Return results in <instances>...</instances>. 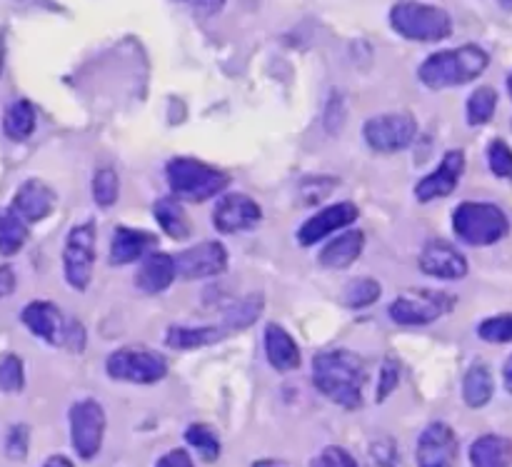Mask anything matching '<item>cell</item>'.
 Returning a JSON list of instances; mask_svg holds the SVG:
<instances>
[{
	"instance_id": "obj_41",
	"label": "cell",
	"mask_w": 512,
	"mask_h": 467,
	"mask_svg": "<svg viewBox=\"0 0 512 467\" xmlns=\"http://www.w3.org/2000/svg\"><path fill=\"white\" fill-rule=\"evenodd\" d=\"M63 348L80 353L85 348V330L78 320H68V333H65V345Z\"/></svg>"
},
{
	"instance_id": "obj_30",
	"label": "cell",
	"mask_w": 512,
	"mask_h": 467,
	"mask_svg": "<svg viewBox=\"0 0 512 467\" xmlns=\"http://www.w3.org/2000/svg\"><path fill=\"white\" fill-rule=\"evenodd\" d=\"M185 440H188L190 448L198 450V455L205 460V463H215V460L220 458V440L210 425H203V423L190 425V428L185 430Z\"/></svg>"
},
{
	"instance_id": "obj_18",
	"label": "cell",
	"mask_w": 512,
	"mask_h": 467,
	"mask_svg": "<svg viewBox=\"0 0 512 467\" xmlns=\"http://www.w3.org/2000/svg\"><path fill=\"white\" fill-rule=\"evenodd\" d=\"M55 208V193L48 183L33 178L25 180L13 198V210L25 220V223H38L48 218Z\"/></svg>"
},
{
	"instance_id": "obj_9",
	"label": "cell",
	"mask_w": 512,
	"mask_h": 467,
	"mask_svg": "<svg viewBox=\"0 0 512 467\" xmlns=\"http://www.w3.org/2000/svg\"><path fill=\"white\" fill-rule=\"evenodd\" d=\"M415 133H418V120L410 113H385L375 115L365 123L363 135L368 140L370 148L375 153H398L413 143Z\"/></svg>"
},
{
	"instance_id": "obj_10",
	"label": "cell",
	"mask_w": 512,
	"mask_h": 467,
	"mask_svg": "<svg viewBox=\"0 0 512 467\" xmlns=\"http://www.w3.org/2000/svg\"><path fill=\"white\" fill-rule=\"evenodd\" d=\"M105 410L95 400H80L70 408V438L75 453L83 460H93L103 448Z\"/></svg>"
},
{
	"instance_id": "obj_32",
	"label": "cell",
	"mask_w": 512,
	"mask_h": 467,
	"mask_svg": "<svg viewBox=\"0 0 512 467\" xmlns=\"http://www.w3.org/2000/svg\"><path fill=\"white\" fill-rule=\"evenodd\" d=\"M378 298H380V283L373 278L353 280V283H348V288H345L343 293V303L353 310L368 308V305H373Z\"/></svg>"
},
{
	"instance_id": "obj_26",
	"label": "cell",
	"mask_w": 512,
	"mask_h": 467,
	"mask_svg": "<svg viewBox=\"0 0 512 467\" xmlns=\"http://www.w3.org/2000/svg\"><path fill=\"white\" fill-rule=\"evenodd\" d=\"M35 130V108L28 100H15L13 105H8L3 115V133L8 135L15 143H23L33 135Z\"/></svg>"
},
{
	"instance_id": "obj_15",
	"label": "cell",
	"mask_w": 512,
	"mask_h": 467,
	"mask_svg": "<svg viewBox=\"0 0 512 467\" xmlns=\"http://www.w3.org/2000/svg\"><path fill=\"white\" fill-rule=\"evenodd\" d=\"M358 208H355L353 203H335L330 205V208H323L318 210V213L313 215V218H308L303 223V228L298 230V240L300 245H315L318 240L328 238L330 233H338V230L348 228V225H353L355 220H358Z\"/></svg>"
},
{
	"instance_id": "obj_5",
	"label": "cell",
	"mask_w": 512,
	"mask_h": 467,
	"mask_svg": "<svg viewBox=\"0 0 512 467\" xmlns=\"http://www.w3.org/2000/svg\"><path fill=\"white\" fill-rule=\"evenodd\" d=\"M453 230L463 243L485 248L495 245L510 233V220L493 203H460L453 213Z\"/></svg>"
},
{
	"instance_id": "obj_4",
	"label": "cell",
	"mask_w": 512,
	"mask_h": 467,
	"mask_svg": "<svg viewBox=\"0 0 512 467\" xmlns=\"http://www.w3.org/2000/svg\"><path fill=\"white\" fill-rule=\"evenodd\" d=\"M175 198L188 203H205L228 188L230 178L223 170L195 158H173L165 168Z\"/></svg>"
},
{
	"instance_id": "obj_20",
	"label": "cell",
	"mask_w": 512,
	"mask_h": 467,
	"mask_svg": "<svg viewBox=\"0 0 512 467\" xmlns=\"http://www.w3.org/2000/svg\"><path fill=\"white\" fill-rule=\"evenodd\" d=\"M175 278H178V268H175L173 255L150 253L145 255L135 273V288L143 290L145 295H158L168 290Z\"/></svg>"
},
{
	"instance_id": "obj_23",
	"label": "cell",
	"mask_w": 512,
	"mask_h": 467,
	"mask_svg": "<svg viewBox=\"0 0 512 467\" xmlns=\"http://www.w3.org/2000/svg\"><path fill=\"white\" fill-rule=\"evenodd\" d=\"M473 467H510L512 465V440L503 435H483L470 448Z\"/></svg>"
},
{
	"instance_id": "obj_14",
	"label": "cell",
	"mask_w": 512,
	"mask_h": 467,
	"mask_svg": "<svg viewBox=\"0 0 512 467\" xmlns=\"http://www.w3.org/2000/svg\"><path fill=\"white\" fill-rule=\"evenodd\" d=\"M465 173V153L463 150H448L443 158V163L433 170L430 175H425L418 185H415V195H418L420 203H430V200L448 198L450 193H455L460 178Z\"/></svg>"
},
{
	"instance_id": "obj_49",
	"label": "cell",
	"mask_w": 512,
	"mask_h": 467,
	"mask_svg": "<svg viewBox=\"0 0 512 467\" xmlns=\"http://www.w3.org/2000/svg\"><path fill=\"white\" fill-rule=\"evenodd\" d=\"M3 58H5V55H3V40H0V73H3Z\"/></svg>"
},
{
	"instance_id": "obj_19",
	"label": "cell",
	"mask_w": 512,
	"mask_h": 467,
	"mask_svg": "<svg viewBox=\"0 0 512 467\" xmlns=\"http://www.w3.org/2000/svg\"><path fill=\"white\" fill-rule=\"evenodd\" d=\"M158 248V235L148 233V230L135 228H115L113 240H110V263L113 265H128L135 260L150 255V250Z\"/></svg>"
},
{
	"instance_id": "obj_50",
	"label": "cell",
	"mask_w": 512,
	"mask_h": 467,
	"mask_svg": "<svg viewBox=\"0 0 512 467\" xmlns=\"http://www.w3.org/2000/svg\"><path fill=\"white\" fill-rule=\"evenodd\" d=\"M508 93H510V98H512V73L508 75Z\"/></svg>"
},
{
	"instance_id": "obj_39",
	"label": "cell",
	"mask_w": 512,
	"mask_h": 467,
	"mask_svg": "<svg viewBox=\"0 0 512 467\" xmlns=\"http://www.w3.org/2000/svg\"><path fill=\"white\" fill-rule=\"evenodd\" d=\"M310 467H358V463H355V458L345 448L330 445V448H325L323 453L313 460Z\"/></svg>"
},
{
	"instance_id": "obj_46",
	"label": "cell",
	"mask_w": 512,
	"mask_h": 467,
	"mask_svg": "<svg viewBox=\"0 0 512 467\" xmlns=\"http://www.w3.org/2000/svg\"><path fill=\"white\" fill-rule=\"evenodd\" d=\"M503 380H505V388H508V393H512V355L503 368Z\"/></svg>"
},
{
	"instance_id": "obj_16",
	"label": "cell",
	"mask_w": 512,
	"mask_h": 467,
	"mask_svg": "<svg viewBox=\"0 0 512 467\" xmlns=\"http://www.w3.org/2000/svg\"><path fill=\"white\" fill-rule=\"evenodd\" d=\"M420 270L430 278L460 280L468 275V260L448 240H430L420 253Z\"/></svg>"
},
{
	"instance_id": "obj_24",
	"label": "cell",
	"mask_w": 512,
	"mask_h": 467,
	"mask_svg": "<svg viewBox=\"0 0 512 467\" xmlns=\"http://www.w3.org/2000/svg\"><path fill=\"white\" fill-rule=\"evenodd\" d=\"M493 390L495 383L488 365H473L463 380V398L468 403V408H485L493 400Z\"/></svg>"
},
{
	"instance_id": "obj_25",
	"label": "cell",
	"mask_w": 512,
	"mask_h": 467,
	"mask_svg": "<svg viewBox=\"0 0 512 467\" xmlns=\"http://www.w3.org/2000/svg\"><path fill=\"white\" fill-rule=\"evenodd\" d=\"M153 215L163 233H168L173 240H185L190 235V220L185 215L183 205L175 198H160L153 205Z\"/></svg>"
},
{
	"instance_id": "obj_27",
	"label": "cell",
	"mask_w": 512,
	"mask_h": 467,
	"mask_svg": "<svg viewBox=\"0 0 512 467\" xmlns=\"http://www.w3.org/2000/svg\"><path fill=\"white\" fill-rule=\"evenodd\" d=\"M223 335V328H183V325H173L165 335V343L173 350H195L218 343Z\"/></svg>"
},
{
	"instance_id": "obj_47",
	"label": "cell",
	"mask_w": 512,
	"mask_h": 467,
	"mask_svg": "<svg viewBox=\"0 0 512 467\" xmlns=\"http://www.w3.org/2000/svg\"><path fill=\"white\" fill-rule=\"evenodd\" d=\"M253 467H288V465L280 463V460H258Z\"/></svg>"
},
{
	"instance_id": "obj_11",
	"label": "cell",
	"mask_w": 512,
	"mask_h": 467,
	"mask_svg": "<svg viewBox=\"0 0 512 467\" xmlns=\"http://www.w3.org/2000/svg\"><path fill=\"white\" fill-rule=\"evenodd\" d=\"M175 268L183 280L215 278L228 270V250L218 240H205V243L175 255Z\"/></svg>"
},
{
	"instance_id": "obj_1",
	"label": "cell",
	"mask_w": 512,
	"mask_h": 467,
	"mask_svg": "<svg viewBox=\"0 0 512 467\" xmlns=\"http://www.w3.org/2000/svg\"><path fill=\"white\" fill-rule=\"evenodd\" d=\"M368 370L360 355L350 350H328L313 358V383L320 393L345 410L363 405V385Z\"/></svg>"
},
{
	"instance_id": "obj_40",
	"label": "cell",
	"mask_w": 512,
	"mask_h": 467,
	"mask_svg": "<svg viewBox=\"0 0 512 467\" xmlns=\"http://www.w3.org/2000/svg\"><path fill=\"white\" fill-rule=\"evenodd\" d=\"M373 460L380 467H400V453L390 440H378L373 445Z\"/></svg>"
},
{
	"instance_id": "obj_37",
	"label": "cell",
	"mask_w": 512,
	"mask_h": 467,
	"mask_svg": "<svg viewBox=\"0 0 512 467\" xmlns=\"http://www.w3.org/2000/svg\"><path fill=\"white\" fill-rule=\"evenodd\" d=\"M400 383V363L395 358H385L383 368H380V380H378V393H375V400L383 403V400L390 398L395 388Z\"/></svg>"
},
{
	"instance_id": "obj_8",
	"label": "cell",
	"mask_w": 512,
	"mask_h": 467,
	"mask_svg": "<svg viewBox=\"0 0 512 467\" xmlns=\"http://www.w3.org/2000/svg\"><path fill=\"white\" fill-rule=\"evenodd\" d=\"M93 265H95V225L88 220V223L75 225V228L68 233V240H65L63 270L70 288L83 293V290L90 285V278H93Z\"/></svg>"
},
{
	"instance_id": "obj_36",
	"label": "cell",
	"mask_w": 512,
	"mask_h": 467,
	"mask_svg": "<svg viewBox=\"0 0 512 467\" xmlns=\"http://www.w3.org/2000/svg\"><path fill=\"white\" fill-rule=\"evenodd\" d=\"M488 163L493 175L503 180H512V150L505 140H493L488 148Z\"/></svg>"
},
{
	"instance_id": "obj_21",
	"label": "cell",
	"mask_w": 512,
	"mask_h": 467,
	"mask_svg": "<svg viewBox=\"0 0 512 467\" xmlns=\"http://www.w3.org/2000/svg\"><path fill=\"white\" fill-rule=\"evenodd\" d=\"M265 355H268V363L273 365L278 373H290L300 365V348L290 333L280 325L270 323L265 328Z\"/></svg>"
},
{
	"instance_id": "obj_22",
	"label": "cell",
	"mask_w": 512,
	"mask_h": 467,
	"mask_svg": "<svg viewBox=\"0 0 512 467\" xmlns=\"http://www.w3.org/2000/svg\"><path fill=\"white\" fill-rule=\"evenodd\" d=\"M363 248H365V235L360 233V230H348V233L330 240V243L323 248V253H320L318 260L323 268L343 270L360 258Z\"/></svg>"
},
{
	"instance_id": "obj_28",
	"label": "cell",
	"mask_w": 512,
	"mask_h": 467,
	"mask_svg": "<svg viewBox=\"0 0 512 467\" xmlns=\"http://www.w3.org/2000/svg\"><path fill=\"white\" fill-rule=\"evenodd\" d=\"M260 313H263V295H245L243 300H238V303L225 310L223 330L225 333H240V330L250 328L260 318Z\"/></svg>"
},
{
	"instance_id": "obj_38",
	"label": "cell",
	"mask_w": 512,
	"mask_h": 467,
	"mask_svg": "<svg viewBox=\"0 0 512 467\" xmlns=\"http://www.w3.org/2000/svg\"><path fill=\"white\" fill-rule=\"evenodd\" d=\"M28 443H30V430L25 425H13L5 440V453L13 460H23L28 455Z\"/></svg>"
},
{
	"instance_id": "obj_17",
	"label": "cell",
	"mask_w": 512,
	"mask_h": 467,
	"mask_svg": "<svg viewBox=\"0 0 512 467\" xmlns=\"http://www.w3.org/2000/svg\"><path fill=\"white\" fill-rule=\"evenodd\" d=\"M25 328L35 335V338L45 340L50 345H65V333H68V320L63 318L53 303L45 300H35V303L25 305L20 313Z\"/></svg>"
},
{
	"instance_id": "obj_44",
	"label": "cell",
	"mask_w": 512,
	"mask_h": 467,
	"mask_svg": "<svg viewBox=\"0 0 512 467\" xmlns=\"http://www.w3.org/2000/svg\"><path fill=\"white\" fill-rule=\"evenodd\" d=\"M13 290H15V273L13 268L3 265V268H0V298H8Z\"/></svg>"
},
{
	"instance_id": "obj_34",
	"label": "cell",
	"mask_w": 512,
	"mask_h": 467,
	"mask_svg": "<svg viewBox=\"0 0 512 467\" xmlns=\"http://www.w3.org/2000/svg\"><path fill=\"white\" fill-rule=\"evenodd\" d=\"M25 385L23 360L18 355H5L0 360V390L3 393H20Z\"/></svg>"
},
{
	"instance_id": "obj_29",
	"label": "cell",
	"mask_w": 512,
	"mask_h": 467,
	"mask_svg": "<svg viewBox=\"0 0 512 467\" xmlns=\"http://www.w3.org/2000/svg\"><path fill=\"white\" fill-rule=\"evenodd\" d=\"M28 240V223L13 208H0V253L15 255Z\"/></svg>"
},
{
	"instance_id": "obj_6",
	"label": "cell",
	"mask_w": 512,
	"mask_h": 467,
	"mask_svg": "<svg viewBox=\"0 0 512 467\" xmlns=\"http://www.w3.org/2000/svg\"><path fill=\"white\" fill-rule=\"evenodd\" d=\"M105 370L113 380L135 385H153L168 375V360L145 345H128L105 360Z\"/></svg>"
},
{
	"instance_id": "obj_7",
	"label": "cell",
	"mask_w": 512,
	"mask_h": 467,
	"mask_svg": "<svg viewBox=\"0 0 512 467\" xmlns=\"http://www.w3.org/2000/svg\"><path fill=\"white\" fill-rule=\"evenodd\" d=\"M455 305L453 295L443 290H405L390 303V320L398 325H428L443 318Z\"/></svg>"
},
{
	"instance_id": "obj_42",
	"label": "cell",
	"mask_w": 512,
	"mask_h": 467,
	"mask_svg": "<svg viewBox=\"0 0 512 467\" xmlns=\"http://www.w3.org/2000/svg\"><path fill=\"white\" fill-rule=\"evenodd\" d=\"M180 3H185L190 10L203 15V18H210V15L220 13L225 8V0H180Z\"/></svg>"
},
{
	"instance_id": "obj_48",
	"label": "cell",
	"mask_w": 512,
	"mask_h": 467,
	"mask_svg": "<svg viewBox=\"0 0 512 467\" xmlns=\"http://www.w3.org/2000/svg\"><path fill=\"white\" fill-rule=\"evenodd\" d=\"M500 5H503L505 10H510V13H512V0H500Z\"/></svg>"
},
{
	"instance_id": "obj_35",
	"label": "cell",
	"mask_w": 512,
	"mask_h": 467,
	"mask_svg": "<svg viewBox=\"0 0 512 467\" xmlns=\"http://www.w3.org/2000/svg\"><path fill=\"white\" fill-rule=\"evenodd\" d=\"M478 335L485 343H510L512 340V315H495L478 325Z\"/></svg>"
},
{
	"instance_id": "obj_12",
	"label": "cell",
	"mask_w": 512,
	"mask_h": 467,
	"mask_svg": "<svg viewBox=\"0 0 512 467\" xmlns=\"http://www.w3.org/2000/svg\"><path fill=\"white\" fill-rule=\"evenodd\" d=\"M260 220H263V210L245 193L220 195L218 205L213 210V225L225 235L253 230Z\"/></svg>"
},
{
	"instance_id": "obj_3",
	"label": "cell",
	"mask_w": 512,
	"mask_h": 467,
	"mask_svg": "<svg viewBox=\"0 0 512 467\" xmlns=\"http://www.w3.org/2000/svg\"><path fill=\"white\" fill-rule=\"evenodd\" d=\"M390 25L405 40L440 43L453 33V18L445 8L418 0H400L390 8Z\"/></svg>"
},
{
	"instance_id": "obj_13",
	"label": "cell",
	"mask_w": 512,
	"mask_h": 467,
	"mask_svg": "<svg viewBox=\"0 0 512 467\" xmlns=\"http://www.w3.org/2000/svg\"><path fill=\"white\" fill-rule=\"evenodd\" d=\"M420 467H458V438L445 423H433L423 430L415 450Z\"/></svg>"
},
{
	"instance_id": "obj_33",
	"label": "cell",
	"mask_w": 512,
	"mask_h": 467,
	"mask_svg": "<svg viewBox=\"0 0 512 467\" xmlns=\"http://www.w3.org/2000/svg\"><path fill=\"white\" fill-rule=\"evenodd\" d=\"M120 183L118 173L113 168H100L95 170L93 175V200L100 205V208H110V205L118 200Z\"/></svg>"
},
{
	"instance_id": "obj_45",
	"label": "cell",
	"mask_w": 512,
	"mask_h": 467,
	"mask_svg": "<svg viewBox=\"0 0 512 467\" xmlns=\"http://www.w3.org/2000/svg\"><path fill=\"white\" fill-rule=\"evenodd\" d=\"M43 467H75V465L70 463L68 458H63V455H53V458L45 460Z\"/></svg>"
},
{
	"instance_id": "obj_2",
	"label": "cell",
	"mask_w": 512,
	"mask_h": 467,
	"mask_svg": "<svg viewBox=\"0 0 512 467\" xmlns=\"http://www.w3.org/2000/svg\"><path fill=\"white\" fill-rule=\"evenodd\" d=\"M490 65V55L480 45H460L453 50H440L428 55L418 68V78L425 88L445 90L468 85L478 80Z\"/></svg>"
},
{
	"instance_id": "obj_43",
	"label": "cell",
	"mask_w": 512,
	"mask_h": 467,
	"mask_svg": "<svg viewBox=\"0 0 512 467\" xmlns=\"http://www.w3.org/2000/svg\"><path fill=\"white\" fill-rule=\"evenodd\" d=\"M155 467H195V465L185 450H170V453H165L163 458L158 460V465Z\"/></svg>"
},
{
	"instance_id": "obj_31",
	"label": "cell",
	"mask_w": 512,
	"mask_h": 467,
	"mask_svg": "<svg viewBox=\"0 0 512 467\" xmlns=\"http://www.w3.org/2000/svg\"><path fill=\"white\" fill-rule=\"evenodd\" d=\"M495 108H498V93L490 85H483V88H478L468 98V123L473 128L490 123L495 115Z\"/></svg>"
}]
</instances>
